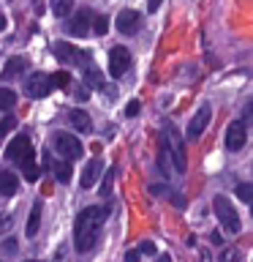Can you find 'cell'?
I'll return each instance as SVG.
<instances>
[{"label": "cell", "instance_id": "obj_1", "mask_svg": "<svg viewBox=\"0 0 253 262\" xmlns=\"http://www.w3.org/2000/svg\"><path fill=\"white\" fill-rule=\"evenodd\" d=\"M109 208H101V205H90L77 216V227H73V249L79 254L90 251L98 243V235H101L104 219Z\"/></svg>", "mask_w": 253, "mask_h": 262}, {"label": "cell", "instance_id": "obj_2", "mask_svg": "<svg viewBox=\"0 0 253 262\" xmlns=\"http://www.w3.org/2000/svg\"><path fill=\"white\" fill-rule=\"evenodd\" d=\"M212 208H215V216H218L220 227H223L226 232L237 235V232H240V229H242V224H240V216H237L234 205L229 202L226 196H215V200H212Z\"/></svg>", "mask_w": 253, "mask_h": 262}, {"label": "cell", "instance_id": "obj_3", "mask_svg": "<svg viewBox=\"0 0 253 262\" xmlns=\"http://www.w3.org/2000/svg\"><path fill=\"white\" fill-rule=\"evenodd\" d=\"M52 145H55V150L63 156L65 161H73V159H79L82 153V142H79V137H73L68 134V131H57V134H52Z\"/></svg>", "mask_w": 253, "mask_h": 262}, {"label": "cell", "instance_id": "obj_4", "mask_svg": "<svg viewBox=\"0 0 253 262\" xmlns=\"http://www.w3.org/2000/svg\"><path fill=\"white\" fill-rule=\"evenodd\" d=\"M114 28H117L122 36H136L139 28H142V14L134 11V8H122L114 19Z\"/></svg>", "mask_w": 253, "mask_h": 262}, {"label": "cell", "instance_id": "obj_5", "mask_svg": "<svg viewBox=\"0 0 253 262\" xmlns=\"http://www.w3.org/2000/svg\"><path fill=\"white\" fill-rule=\"evenodd\" d=\"M210 118H212V110H210V106H207V104L199 106V110H196V115L191 118V123H188L185 137L191 139V142H196V139H199V137L204 134V128L210 126Z\"/></svg>", "mask_w": 253, "mask_h": 262}, {"label": "cell", "instance_id": "obj_6", "mask_svg": "<svg viewBox=\"0 0 253 262\" xmlns=\"http://www.w3.org/2000/svg\"><path fill=\"white\" fill-rule=\"evenodd\" d=\"M128 69H131V52L125 47H114L109 52V74L114 79H120Z\"/></svg>", "mask_w": 253, "mask_h": 262}, {"label": "cell", "instance_id": "obj_7", "mask_svg": "<svg viewBox=\"0 0 253 262\" xmlns=\"http://www.w3.org/2000/svg\"><path fill=\"white\" fill-rule=\"evenodd\" d=\"M166 139H171V145H169V156L174 159V169L180 172V175H183L185 167H188V164H185V145H183V137H180L177 131L169 126V131H166Z\"/></svg>", "mask_w": 253, "mask_h": 262}, {"label": "cell", "instance_id": "obj_8", "mask_svg": "<svg viewBox=\"0 0 253 262\" xmlns=\"http://www.w3.org/2000/svg\"><path fill=\"white\" fill-rule=\"evenodd\" d=\"M24 90H28V96L30 98H46L49 96V90H52V85H49V77L46 74H30L28 79H24Z\"/></svg>", "mask_w": 253, "mask_h": 262}, {"label": "cell", "instance_id": "obj_9", "mask_svg": "<svg viewBox=\"0 0 253 262\" xmlns=\"http://www.w3.org/2000/svg\"><path fill=\"white\" fill-rule=\"evenodd\" d=\"M90 22H93V14H90L87 8H79V11L65 22V30H68L71 36H85L90 30Z\"/></svg>", "mask_w": 253, "mask_h": 262}, {"label": "cell", "instance_id": "obj_10", "mask_svg": "<svg viewBox=\"0 0 253 262\" xmlns=\"http://www.w3.org/2000/svg\"><path fill=\"white\" fill-rule=\"evenodd\" d=\"M101 172H104V161H101V156H95V159H90L85 164V169H82V188H93L98 183V178H101Z\"/></svg>", "mask_w": 253, "mask_h": 262}, {"label": "cell", "instance_id": "obj_11", "mask_svg": "<svg viewBox=\"0 0 253 262\" xmlns=\"http://www.w3.org/2000/svg\"><path fill=\"white\" fill-rule=\"evenodd\" d=\"M245 142H248V131H245V123L242 120H234L232 126L226 128V145L232 150H242Z\"/></svg>", "mask_w": 253, "mask_h": 262}, {"label": "cell", "instance_id": "obj_12", "mask_svg": "<svg viewBox=\"0 0 253 262\" xmlns=\"http://www.w3.org/2000/svg\"><path fill=\"white\" fill-rule=\"evenodd\" d=\"M30 150H33V147H30V137L19 134V137H14V139H11V145L6 147V159L19 164V159H22L24 153H30Z\"/></svg>", "mask_w": 253, "mask_h": 262}, {"label": "cell", "instance_id": "obj_13", "mask_svg": "<svg viewBox=\"0 0 253 262\" xmlns=\"http://www.w3.org/2000/svg\"><path fill=\"white\" fill-rule=\"evenodd\" d=\"M19 167H22V175H24V180H30V183H36V180L41 178V167L36 164V150L24 153L22 159H19Z\"/></svg>", "mask_w": 253, "mask_h": 262}, {"label": "cell", "instance_id": "obj_14", "mask_svg": "<svg viewBox=\"0 0 253 262\" xmlns=\"http://www.w3.org/2000/svg\"><path fill=\"white\" fill-rule=\"evenodd\" d=\"M68 120H71V126L77 128L79 134H90V131H93V120H90V115L85 110H71Z\"/></svg>", "mask_w": 253, "mask_h": 262}, {"label": "cell", "instance_id": "obj_15", "mask_svg": "<svg viewBox=\"0 0 253 262\" xmlns=\"http://www.w3.org/2000/svg\"><path fill=\"white\" fill-rule=\"evenodd\" d=\"M52 52H55L57 60H63V63H73V60H79V57H85V55L77 52V47L65 44V41H57V44L52 47Z\"/></svg>", "mask_w": 253, "mask_h": 262}, {"label": "cell", "instance_id": "obj_16", "mask_svg": "<svg viewBox=\"0 0 253 262\" xmlns=\"http://www.w3.org/2000/svg\"><path fill=\"white\" fill-rule=\"evenodd\" d=\"M16 188H19V180H16L14 172L0 169V196H14Z\"/></svg>", "mask_w": 253, "mask_h": 262}, {"label": "cell", "instance_id": "obj_17", "mask_svg": "<svg viewBox=\"0 0 253 262\" xmlns=\"http://www.w3.org/2000/svg\"><path fill=\"white\" fill-rule=\"evenodd\" d=\"M24 69H28V57H11V60L6 63V69H3V74H0V77H3V79L19 77Z\"/></svg>", "mask_w": 253, "mask_h": 262}, {"label": "cell", "instance_id": "obj_18", "mask_svg": "<svg viewBox=\"0 0 253 262\" xmlns=\"http://www.w3.org/2000/svg\"><path fill=\"white\" fill-rule=\"evenodd\" d=\"M169 139L166 134H161V150H158V164H161V172H163V178H169L171 175V167H169Z\"/></svg>", "mask_w": 253, "mask_h": 262}, {"label": "cell", "instance_id": "obj_19", "mask_svg": "<svg viewBox=\"0 0 253 262\" xmlns=\"http://www.w3.org/2000/svg\"><path fill=\"white\" fill-rule=\"evenodd\" d=\"M38 227H41V202H36V205H33V210H30L28 227H24V232H28V237H36Z\"/></svg>", "mask_w": 253, "mask_h": 262}, {"label": "cell", "instance_id": "obj_20", "mask_svg": "<svg viewBox=\"0 0 253 262\" xmlns=\"http://www.w3.org/2000/svg\"><path fill=\"white\" fill-rule=\"evenodd\" d=\"M71 175H73V172H71V161H57L55 164V178L57 180H60V183H71Z\"/></svg>", "mask_w": 253, "mask_h": 262}, {"label": "cell", "instance_id": "obj_21", "mask_svg": "<svg viewBox=\"0 0 253 262\" xmlns=\"http://www.w3.org/2000/svg\"><path fill=\"white\" fill-rule=\"evenodd\" d=\"M85 82L90 88H104V74L93 69V66H87V71H85Z\"/></svg>", "mask_w": 253, "mask_h": 262}, {"label": "cell", "instance_id": "obj_22", "mask_svg": "<svg viewBox=\"0 0 253 262\" xmlns=\"http://www.w3.org/2000/svg\"><path fill=\"white\" fill-rule=\"evenodd\" d=\"M73 11V0H52V14L55 16H68Z\"/></svg>", "mask_w": 253, "mask_h": 262}, {"label": "cell", "instance_id": "obj_23", "mask_svg": "<svg viewBox=\"0 0 253 262\" xmlns=\"http://www.w3.org/2000/svg\"><path fill=\"white\" fill-rule=\"evenodd\" d=\"M16 104V93L11 88H0V110H11Z\"/></svg>", "mask_w": 253, "mask_h": 262}, {"label": "cell", "instance_id": "obj_24", "mask_svg": "<svg viewBox=\"0 0 253 262\" xmlns=\"http://www.w3.org/2000/svg\"><path fill=\"white\" fill-rule=\"evenodd\" d=\"M49 85L52 88H65V85H71V74L68 71H57L49 77Z\"/></svg>", "mask_w": 253, "mask_h": 262}, {"label": "cell", "instance_id": "obj_25", "mask_svg": "<svg viewBox=\"0 0 253 262\" xmlns=\"http://www.w3.org/2000/svg\"><path fill=\"white\" fill-rule=\"evenodd\" d=\"M93 33H95V36H106V33H109V19H106L104 14L93 19Z\"/></svg>", "mask_w": 253, "mask_h": 262}, {"label": "cell", "instance_id": "obj_26", "mask_svg": "<svg viewBox=\"0 0 253 262\" xmlns=\"http://www.w3.org/2000/svg\"><path fill=\"white\" fill-rule=\"evenodd\" d=\"M114 175H117V169H109V172H106V175H104V186H101V196H109L112 194V183H114Z\"/></svg>", "mask_w": 253, "mask_h": 262}, {"label": "cell", "instance_id": "obj_27", "mask_svg": "<svg viewBox=\"0 0 253 262\" xmlns=\"http://www.w3.org/2000/svg\"><path fill=\"white\" fill-rule=\"evenodd\" d=\"M237 196H240L242 202H250L253 200V186L250 183H240L237 186Z\"/></svg>", "mask_w": 253, "mask_h": 262}, {"label": "cell", "instance_id": "obj_28", "mask_svg": "<svg viewBox=\"0 0 253 262\" xmlns=\"http://www.w3.org/2000/svg\"><path fill=\"white\" fill-rule=\"evenodd\" d=\"M11 128H16V118H14V115H6L3 123H0V139H3Z\"/></svg>", "mask_w": 253, "mask_h": 262}, {"label": "cell", "instance_id": "obj_29", "mask_svg": "<svg viewBox=\"0 0 253 262\" xmlns=\"http://www.w3.org/2000/svg\"><path fill=\"white\" fill-rule=\"evenodd\" d=\"M11 227H14V216H8V213H0V235H6Z\"/></svg>", "mask_w": 253, "mask_h": 262}, {"label": "cell", "instance_id": "obj_30", "mask_svg": "<svg viewBox=\"0 0 253 262\" xmlns=\"http://www.w3.org/2000/svg\"><path fill=\"white\" fill-rule=\"evenodd\" d=\"M220 262H240V251H237V249H223Z\"/></svg>", "mask_w": 253, "mask_h": 262}, {"label": "cell", "instance_id": "obj_31", "mask_svg": "<svg viewBox=\"0 0 253 262\" xmlns=\"http://www.w3.org/2000/svg\"><path fill=\"white\" fill-rule=\"evenodd\" d=\"M0 249H3V254H11V251H16V241H14V237H8V241H3Z\"/></svg>", "mask_w": 253, "mask_h": 262}, {"label": "cell", "instance_id": "obj_32", "mask_svg": "<svg viewBox=\"0 0 253 262\" xmlns=\"http://www.w3.org/2000/svg\"><path fill=\"white\" fill-rule=\"evenodd\" d=\"M125 115H128V118H136V115H139V101H128Z\"/></svg>", "mask_w": 253, "mask_h": 262}, {"label": "cell", "instance_id": "obj_33", "mask_svg": "<svg viewBox=\"0 0 253 262\" xmlns=\"http://www.w3.org/2000/svg\"><path fill=\"white\" fill-rule=\"evenodd\" d=\"M139 254H155V243H150V241H144L142 246H139Z\"/></svg>", "mask_w": 253, "mask_h": 262}, {"label": "cell", "instance_id": "obj_34", "mask_svg": "<svg viewBox=\"0 0 253 262\" xmlns=\"http://www.w3.org/2000/svg\"><path fill=\"white\" fill-rule=\"evenodd\" d=\"M163 0H147V11H158Z\"/></svg>", "mask_w": 253, "mask_h": 262}, {"label": "cell", "instance_id": "obj_35", "mask_svg": "<svg viewBox=\"0 0 253 262\" xmlns=\"http://www.w3.org/2000/svg\"><path fill=\"white\" fill-rule=\"evenodd\" d=\"M139 257H142L139 251H128V254H125V262H139Z\"/></svg>", "mask_w": 253, "mask_h": 262}, {"label": "cell", "instance_id": "obj_36", "mask_svg": "<svg viewBox=\"0 0 253 262\" xmlns=\"http://www.w3.org/2000/svg\"><path fill=\"white\" fill-rule=\"evenodd\" d=\"M210 243H212V246H220V243H223V241H220V232H210Z\"/></svg>", "mask_w": 253, "mask_h": 262}, {"label": "cell", "instance_id": "obj_37", "mask_svg": "<svg viewBox=\"0 0 253 262\" xmlns=\"http://www.w3.org/2000/svg\"><path fill=\"white\" fill-rule=\"evenodd\" d=\"M155 262H171V257H169V254H161V257L155 259Z\"/></svg>", "mask_w": 253, "mask_h": 262}, {"label": "cell", "instance_id": "obj_38", "mask_svg": "<svg viewBox=\"0 0 253 262\" xmlns=\"http://www.w3.org/2000/svg\"><path fill=\"white\" fill-rule=\"evenodd\" d=\"M3 30H6V16L0 14V33H3Z\"/></svg>", "mask_w": 253, "mask_h": 262}]
</instances>
